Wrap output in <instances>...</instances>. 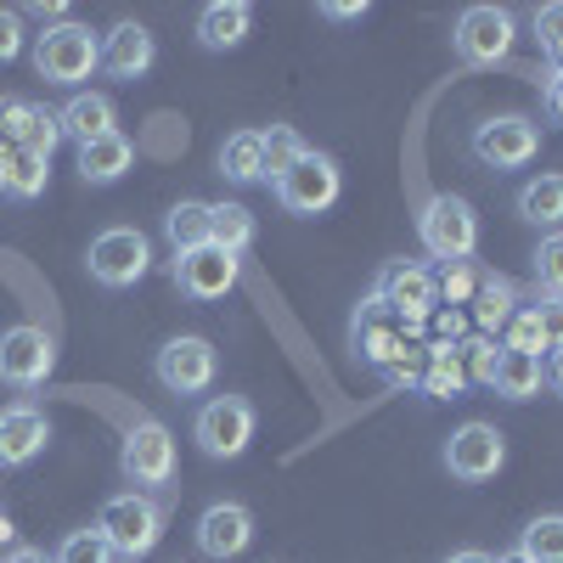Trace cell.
<instances>
[{
    "label": "cell",
    "instance_id": "obj_22",
    "mask_svg": "<svg viewBox=\"0 0 563 563\" xmlns=\"http://www.w3.org/2000/svg\"><path fill=\"white\" fill-rule=\"evenodd\" d=\"M130 164H135V147H130L124 130H108V135H97V141H85V147H79L85 186H113V180L130 175Z\"/></svg>",
    "mask_w": 563,
    "mask_h": 563
},
{
    "label": "cell",
    "instance_id": "obj_27",
    "mask_svg": "<svg viewBox=\"0 0 563 563\" xmlns=\"http://www.w3.org/2000/svg\"><path fill=\"white\" fill-rule=\"evenodd\" d=\"M260 238V225L243 203H209V243L225 249V254H249Z\"/></svg>",
    "mask_w": 563,
    "mask_h": 563
},
{
    "label": "cell",
    "instance_id": "obj_49",
    "mask_svg": "<svg viewBox=\"0 0 563 563\" xmlns=\"http://www.w3.org/2000/svg\"><path fill=\"white\" fill-rule=\"evenodd\" d=\"M496 563H525V558H519V552H501V558H496Z\"/></svg>",
    "mask_w": 563,
    "mask_h": 563
},
{
    "label": "cell",
    "instance_id": "obj_13",
    "mask_svg": "<svg viewBox=\"0 0 563 563\" xmlns=\"http://www.w3.org/2000/svg\"><path fill=\"white\" fill-rule=\"evenodd\" d=\"M507 467V440L496 422H462V429L445 440V474L456 485H485Z\"/></svg>",
    "mask_w": 563,
    "mask_h": 563
},
{
    "label": "cell",
    "instance_id": "obj_11",
    "mask_svg": "<svg viewBox=\"0 0 563 563\" xmlns=\"http://www.w3.org/2000/svg\"><path fill=\"white\" fill-rule=\"evenodd\" d=\"M271 192H276V203L288 214H327L339 203V192H344V175H339V164L327 153H305L288 175L271 186Z\"/></svg>",
    "mask_w": 563,
    "mask_h": 563
},
{
    "label": "cell",
    "instance_id": "obj_32",
    "mask_svg": "<svg viewBox=\"0 0 563 563\" xmlns=\"http://www.w3.org/2000/svg\"><path fill=\"white\" fill-rule=\"evenodd\" d=\"M45 180H52V164H45V158H29V153L18 147L7 180H0V192H7L12 203H34V198L45 192Z\"/></svg>",
    "mask_w": 563,
    "mask_h": 563
},
{
    "label": "cell",
    "instance_id": "obj_24",
    "mask_svg": "<svg viewBox=\"0 0 563 563\" xmlns=\"http://www.w3.org/2000/svg\"><path fill=\"white\" fill-rule=\"evenodd\" d=\"M57 124H63V135L74 141V147H85V141H97V135L113 130V102L102 97V90H74L68 108L57 113Z\"/></svg>",
    "mask_w": 563,
    "mask_h": 563
},
{
    "label": "cell",
    "instance_id": "obj_35",
    "mask_svg": "<svg viewBox=\"0 0 563 563\" xmlns=\"http://www.w3.org/2000/svg\"><path fill=\"white\" fill-rule=\"evenodd\" d=\"M530 29H536V45H541L547 68H563V0H547V7H536Z\"/></svg>",
    "mask_w": 563,
    "mask_h": 563
},
{
    "label": "cell",
    "instance_id": "obj_34",
    "mask_svg": "<svg viewBox=\"0 0 563 563\" xmlns=\"http://www.w3.org/2000/svg\"><path fill=\"white\" fill-rule=\"evenodd\" d=\"M536 294H563V231H547V238L536 243Z\"/></svg>",
    "mask_w": 563,
    "mask_h": 563
},
{
    "label": "cell",
    "instance_id": "obj_19",
    "mask_svg": "<svg viewBox=\"0 0 563 563\" xmlns=\"http://www.w3.org/2000/svg\"><path fill=\"white\" fill-rule=\"evenodd\" d=\"M198 45L203 52H238V45L254 34V7L249 0H214V7L198 12Z\"/></svg>",
    "mask_w": 563,
    "mask_h": 563
},
{
    "label": "cell",
    "instance_id": "obj_40",
    "mask_svg": "<svg viewBox=\"0 0 563 563\" xmlns=\"http://www.w3.org/2000/svg\"><path fill=\"white\" fill-rule=\"evenodd\" d=\"M530 310H536L541 333H547V350H558V344H563V294H536Z\"/></svg>",
    "mask_w": 563,
    "mask_h": 563
},
{
    "label": "cell",
    "instance_id": "obj_7",
    "mask_svg": "<svg viewBox=\"0 0 563 563\" xmlns=\"http://www.w3.org/2000/svg\"><path fill=\"white\" fill-rule=\"evenodd\" d=\"M512 40H519V29H512L507 7H467L451 29V52L462 68H496V63H507Z\"/></svg>",
    "mask_w": 563,
    "mask_h": 563
},
{
    "label": "cell",
    "instance_id": "obj_21",
    "mask_svg": "<svg viewBox=\"0 0 563 563\" xmlns=\"http://www.w3.org/2000/svg\"><path fill=\"white\" fill-rule=\"evenodd\" d=\"M417 395L429 400H462L467 395V366H462V344H422V378H417Z\"/></svg>",
    "mask_w": 563,
    "mask_h": 563
},
{
    "label": "cell",
    "instance_id": "obj_10",
    "mask_svg": "<svg viewBox=\"0 0 563 563\" xmlns=\"http://www.w3.org/2000/svg\"><path fill=\"white\" fill-rule=\"evenodd\" d=\"M214 372H220V355H214V344L198 339V333H180V339H169V344L153 355V378H158L175 400L203 395V389L214 384Z\"/></svg>",
    "mask_w": 563,
    "mask_h": 563
},
{
    "label": "cell",
    "instance_id": "obj_18",
    "mask_svg": "<svg viewBox=\"0 0 563 563\" xmlns=\"http://www.w3.org/2000/svg\"><path fill=\"white\" fill-rule=\"evenodd\" d=\"M153 63H158V40L147 34V23L124 18V23L102 40V68H108L113 79H141Z\"/></svg>",
    "mask_w": 563,
    "mask_h": 563
},
{
    "label": "cell",
    "instance_id": "obj_20",
    "mask_svg": "<svg viewBox=\"0 0 563 563\" xmlns=\"http://www.w3.org/2000/svg\"><path fill=\"white\" fill-rule=\"evenodd\" d=\"M467 305H474V327H479V333H485V339H501V327H507L512 316H519L525 294H519V282H512V276L485 271V276H479V288H474V299H467Z\"/></svg>",
    "mask_w": 563,
    "mask_h": 563
},
{
    "label": "cell",
    "instance_id": "obj_31",
    "mask_svg": "<svg viewBox=\"0 0 563 563\" xmlns=\"http://www.w3.org/2000/svg\"><path fill=\"white\" fill-rule=\"evenodd\" d=\"M57 141H63L57 113H52V108H40V102H29V119H23V130H18V147H23L29 158H45V164H52Z\"/></svg>",
    "mask_w": 563,
    "mask_h": 563
},
{
    "label": "cell",
    "instance_id": "obj_29",
    "mask_svg": "<svg viewBox=\"0 0 563 563\" xmlns=\"http://www.w3.org/2000/svg\"><path fill=\"white\" fill-rule=\"evenodd\" d=\"M519 552L525 563H563V512H541V519H530L519 530Z\"/></svg>",
    "mask_w": 563,
    "mask_h": 563
},
{
    "label": "cell",
    "instance_id": "obj_1",
    "mask_svg": "<svg viewBox=\"0 0 563 563\" xmlns=\"http://www.w3.org/2000/svg\"><path fill=\"white\" fill-rule=\"evenodd\" d=\"M102 68V40L90 34L85 23H57V29H40L34 34V74L45 85H63V90H79L90 74Z\"/></svg>",
    "mask_w": 563,
    "mask_h": 563
},
{
    "label": "cell",
    "instance_id": "obj_3",
    "mask_svg": "<svg viewBox=\"0 0 563 563\" xmlns=\"http://www.w3.org/2000/svg\"><path fill=\"white\" fill-rule=\"evenodd\" d=\"M97 530L113 547V558H147L164 536V507L153 496H141V490H119V496L102 501Z\"/></svg>",
    "mask_w": 563,
    "mask_h": 563
},
{
    "label": "cell",
    "instance_id": "obj_6",
    "mask_svg": "<svg viewBox=\"0 0 563 563\" xmlns=\"http://www.w3.org/2000/svg\"><path fill=\"white\" fill-rule=\"evenodd\" d=\"M192 440H198V451L214 456V462H238V456L254 445V406H249L243 395H214V400H203L198 417H192Z\"/></svg>",
    "mask_w": 563,
    "mask_h": 563
},
{
    "label": "cell",
    "instance_id": "obj_44",
    "mask_svg": "<svg viewBox=\"0 0 563 563\" xmlns=\"http://www.w3.org/2000/svg\"><path fill=\"white\" fill-rule=\"evenodd\" d=\"M547 389L563 400V344H558V350H547Z\"/></svg>",
    "mask_w": 563,
    "mask_h": 563
},
{
    "label": "cell",
    "instance_id": "obj_2",
    "mask_svg": "<svg viewBox=\"0 0 563 563\" xmlns=\"http://www.w3.org/2000/svg\"><path fill=\"white\" fill-rule=\"evenodd\" d=\"M417 243H422V254L440 260V265L474 260V249H479V214H474V203L451 198V192L429 198L422 214H417Z\"/></svg>",
    "mask_w": 563,
    "mask_h": 563
},
{
    "label": "cell",
    "instance_id": "obj_23",
    "mask_svg": "<svg viewBox=\"0 0 563 563\" xmlns=\"http://www.w3.org/2000/svg\"><path fill=\"white\" fill-rule=\"evenodd\" d=\"M214 169H220L231 186H260V180H265V130H238V135H225Z\"/></svg>",
    "mask_w": 563,
    "mask_h": 563
},
{
    "label": "cell",
    "instance_id": "obj_14",
    "mask_svg": "<svg viewBox=\"0 0 563 563\" xmlns=\"http://www.w3.org/2000/svg\"><path fill=\"white\" fill-rule=\"evenodd\" d=\"M169 276H175V288H180L186 299L214 305V299H225L231 288H238V254L203 243V249H192V254H175Z\"/></svg>",
    "mask_w": 563,
    "mask_h": 563
},
{
    "label": "cell",
    "instance_id": "obj_36",
    "mask_svg": "<svg viewBox=\"0 0 563 563\" xmlns=\"http://www.w3.org/2000/svg\"><path fill=\"white\" fill-rule=\"evenodd\" d=\"M462 366H467V384H479V389H490V378H496V366H501V339H467L462 344Z\"/></svg>",
    "mask_w": 563,
    "mask_h": 563
},
{
    "label": "cell",
    "instance_id": "obj_48",
    "mask_svg": "<svg viewBox=\"0 0 563 563\" xmlns=\"http://www.w3.org/2000/svg\"><path fill=\"white\" fill-rule=\"evenodd\" d=\"M12 536H18V530H12V512H7V507H0V547H7Z\"/></svg>",
    "mask_w": 563,
    "mask_h": 563
},
{
    "label": "cell",
    "instance_id": "obj_9",
    "mask_svg": "<svg viewBox=\"0 0 563 563\" xmlns=\"http://www.w3.org/2000/svg\"><path fill=\"white\" fill-rule=\"evenodd\" d=\"M119 467H124V479L147 496V490H164L175 479V434L164 429V422L153 417H141L135 429L124 434L119 445Z\"/></svg>",
    "mask_w": 563,
    "mask_h": 563
},
{
    "label": "cell",
    "instance_id": "obj_41",
    "mask_svg": "<svg viewBox=\"0 0 563 563\" xmlns=\"http://www.w3.org/2000/svg\"><path fill=\"white\" fill-rule=\"evenodd\" d=\"M23 57V12L0 7V63H18Z\"/></svg>",
    "mask_w": 563,
    "mask_h": 563
},
{
    "label": "cell",
    "instance_id": "obj_25",
    "mask_svg": "<svg viewBox=\"0 0 563 563\" xmlns=\"http://www.w3.org/2000/svg\"><path fill=\"white\" fill-rule=\"evenodd\" d=\"M490 389L501 395V400H536L541 389H547V355H519V350H501V366H496V378H490Z\"/></svg>",
    "mask_w": 563,
    "mask_h": 563
},
{
    "label": "cell",
    "instance_id": "obj_42",
    "mask_svg": "<svg viewBox=\"0 0 563 563\" xmlns=\"http://www.w3.org/2000/svg\"><path fill=\"white\" fill-rule=\"evenodd\" d=\"M541 108H547L552 124H563V68H547V79H541Z\"/></svg>",
    "mask_w": 563,
    "mask_h": 563
},
{
    "label": "cell",
    "instance_id": "obj_28",
    "mask_svg": "<svg viewBox=\"0 0 563 563\" xmlns=\"http://www.w3.org/2000/svg\"><path fill=\"white\" fill-rule=\"evenodd\" d=\"M164 238H169V249H175V254H192V249H203V243H209V203H198V198H180V203L164 214Z\"/></svg>",
    "mask_w": 563,
    "mask_h": 563
},
{
    "label": "cell",
    "instance_id": "obj_37",
    "mask_svg": "<svg viewBox=\"0 0 563 563\" xmlns=\"http://www.w3.org/2000/svg\"><path fill=\"white\" fill-rule=\"evenodd\" d=\"M501 350H519V355H541L547 350V333H541V321H536L530 305H519V316L501 327Z\"/></svg>",
    "mask_w": 563,
    "mask_h": 563
},
{
    "label": "cell",
    "instance_id": "obj_8",
    "mask_svg": "<svg viewBox=\"0 0 563 563\" xmlns=\"http://www.w3.org/2000/svg\"><path fill=\"white\" fill-rule=\"evenodd\" d=\"M85 271L97 276L102 288H135V282L153 271V243L141 238L135 225H108V231H97V243H90Z\"/></svg>",
    "mask_w": 563,
    "mask_h": 563
},
{
    "label": "cell",
    "instance_id": "obj_12",
    "mask_svg": "<svg viewBox=\"0 0 563 563\" xmlns=\"http://www.w3.org/2000/svg\"><path fill=\"white\" fill-rule=\"evenodd\" d=\"M57 366V339L45 327L23 321V327H7L0 333V384L7 389H40Z\"/></svg>",
    "mask_w": 563,
    "mask_h": 563
},
{
    "label": "cell",
    "instance_id": "obj_16",
    "mask_svg": "<svg viewBox=\"0 0 563 563\" xmlns=\"http://www.w3.org/2000/svg\"><path fill=\"white\" fill-rule=\"evenodd\" d=\"M198 552L203 558H214V563H225V558H238V552H249V541H254V512L243 507V501H214V507H203L198 512Z\"/></svg>",
    "mask_w": 563,
    "mask_h": 563
},
{
    "label": "cell",
    "instance_id": "obj_45",
    "mask_svg": "<svg viewBox=\"0 0 563 563\" xmlns=\"http://www.w3.org/2000/svg\"><path fill=\"white\" fill-rule=\"evenodd\" d=\"M440 563H496V558L479 552V547H462V552H451V558H440Z\"/></svg>",
    "mask_w": 563,
    "mask_h": 563
},
{
    "label": "cell",
    "instance_id": "obj_46",
    "mask_svg": "<svg viewBox=\"0 0 563 563\" xmlns=\"http://www.w3.org/2000/svg\"><path fill=\"white\" fill-rule=\"evenodd\" d=\"M7 563H57V558H45L40 547H12V558Z\"/></svg>",
    "mask_w": 563,
    "mask_h": 563
},
{
    "label": "cell",
    "instance_id": "obj_4",
    "mask_svg": "<svg viewBox=\"0 0 563 563\" xmlns=\"http://www.w3.org/2000/svg\"><path fill=\"white\" fill-rule=\"evenodd\" d=\"M372 299H378L406 327V339L422 333V321H434V310H440L434 271L429 265H411V260H395V265H384L378 276H372Z\"/></svg>",
    "mask_w": 563,
    "mask_h": 563
},
{
    "label": "cell",
    "instance_id": "obj_5",
    "mask_svg": "<svg viewBox=\"0 0 563 563\" xmlns=\"http://www.w3.org/2000/svg\"><path fill=\"white\" fill-rule=\"evenodd\" d=\"M467 147H474L485 169H525L541 158V124L530 113H490L474 124Z\"/></svg>",
    "mask_w": 563,
    "mask_h": 563
},
{
    "label": "cell",
    "instance_id": "obj_33",
    "mask_svg": "<svg viewBox=\"0 0 563 563\" xmlns=\"http://www.w3.org/2000/svg\"><path fill=\"white\" fill-rule=\"evenodd\" d=\"M479 276H485V271H479L474 260H451V265H440V271H434V294H440V305H451V310L467 305V299H474V288H479Z\"/></svg>",
    "mask_w": 563,
    "mask_h": 563
},
{
    "label": "cell",
    "instance_id": "obj_39",
    "mask_svg": "<svg viewBox=\"0 0 563 563\" xmlns=\"http://www.w3.org/2000/svg\"><path fill=\"white\" fill-rule=\"evenodd\" d=\"M378 378H384L389 389H400V395H417V378H422V344H406V355L389 361Z\"/></svg>",
    "mask_w": 563,
    "mask_h": 563
},
{
    "label": "cell",
    "instance_id": "obj_38",
    "mask_svg": "<svg viewBox=\"0 0 563 563\" xmlns=\"http://www.w3.org/2000/svg\"><path fill=\"white\" fill-rule=\"evenodd\" d=\"M57 563H119L113 547L102 541V530H74L63 547H57Z\"/></svg>",
    "mask_w": 563,
    "mask_h": 563
},
{
    "label": "cell",
    "instance_id": "obj_30",
    "mask_svg": "<svg viewBox=\"0 0 563 563\" xmlns=\"http://www.w3.org/2000/svg\"><path fill=\"white\" fill-rule=\"evenodd\" d=\"M305 153H310V147H305V135H299L294 124H271V130H265V186H276Z\"/></svg>",
    "mask_w": 563,
    "mask_h": 563
},
{
    "label": "cell",
    "instance_id": "obj_43",
    "mask_svg": "<svg viewBox=\"0 0 563 563\" xmlns=\"http://www.w3.org/2000/svg\"><path fill=\"white\" fill-rule=\"evenodd\" d=\"M316 12H321V18H339V23H344V18H366V0H321Z\"/></svg>",
    "mask_w": 563,
    "mask_h": 563
},
{
    "label": "cell",
    "instance_id": "obj_15",
    "mask_svg": "<svg viewBox=\"0 0 563 563\" xmlns=\"http://www.w3.org/2000/svg\"><path fill=\"white\" fill-rule=\"evenodd\" d=\"M406 344H411V339H406V327H400L378 299L366 294V305H361V310H355V321H350V350H355L372 372H384L389 361H400V355H406Z\"/></svg>",
    "mask_w": 563,
    "mask_h": 563
},
{
    "label": "cell",
    "instance_id": "obj_17",
    "mask_svg": "<svg viewBox=\"0 0 563 563\" xmlns=\"http://www.w3.org/2000/svg\"><path fill=\"white\" fill-rule=\"evenodd\" d=\"M45 440H52V422H45L40 406H7L0 411V467H23L45 451Z\"/></svg>",
    "mask_w": 563,
    "mask_h": 563
},
{
    "label": "cell",
    "instance_id": "obj_47",
    "mask_svg": "<svg viewBox=\"0 0 563 563\" xmlns=\"http://www.w3.org/2000/svg\"><path fill=\"white\" fill-rule=\"evenodd\" d=\"M12 158H18V141H0V180H7V169H12Z\"/></svg>",
    "mask_w": 563,
    "mask_h": 563
},
{
    "label": "cell",
    "instance_id": "obj_26",
    "mask_svg": "<svg viewBox=\"0 0 563 563\" xmlns=\"http://www.w3.org/2000/svg\"><path fill=\"white\" fill-rule=\"evenodd\" d=\"M519 220H530L541 231H563V175L558 169L519 186Z\"/></svg>",
    "mask_w": 563,
    "mask_h": 563
}]
</instances>
